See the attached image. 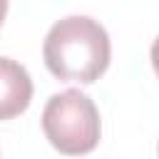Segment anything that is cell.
<instances>
[{
	"mask_svg": "<svg viewBox=\"0 0 159 159\" xmlns=\"http://www.w3.org/2000/svg\"><path fill=\"white\" fill-rule=\"evenodd\" d=\"M109 55L112 47L107 30L87 15L57 20L47 30L42 45L47 70L60 80H75L82 84L99 80L109 65Z\"/></svg>",
	"mask_w": 159,
	"mask_h": 159,
	"instance_id": "6da1fadb",
	"label": "cell"
},
{
	"mask_svg": "<svg viewBox=\"0 0 159 159\" xmlns=\"http://www.w3.org/2000/svg\"><path fill=\"white\" fill-rule=\"evenodd\" d=\"M42 129L47 142L67 157L87 154L99 142V112L80 89L52 94L42 109Z\"/></svg>",
	"mask_w": 159,
	"mask_h": 159,
	"instance_id": "7a4b0ae2",
	"label": "cell"
},
{
	"mask_svg": "<svg viewBox=\"0 0 159 159\" xmlns=\"http://www.w3.org/2000/svg\"><path fill=\"white\" fill-rule=\"evenodd\" d=\"M30 99L32 80L27 70L10 57H0V119H12L25 112Z\"/></svg>",
	"mask_w": 159,
	"mask_h": 159,
	"instance_id": "3957f363",
	"label": "cell"
},
{
	"mask_svg": "<svg viewBox=\"0 0 159 159\" xmlns=\"http://www.w3.org/2000/svg\"><path fill=\"white\" fill-rule=\"evenodd\" d=\"M152 67H154V72L159 77V35H157V40L152 45Z\"/></svg>",
	"mask_w": 159,
	"mask_h": 159,
	"instance_id": "277c9868",
	"label": "cell"
},
{
	"mask_svg": "<svg viewBox=\"0 0 159 159\" xmlns=\"http://www.w3.org/2000/svg\"><path fill=\"white\" fill-rule=\"evenodd\" d=\"M5 12H7V2L0 0V25H2V20H5Z\"/></svg>",
	"mask_w": 159,
	"mask_h": 159,
	"instance_id": "5b68a950",
	"label": "cell"
}]
</instances>
